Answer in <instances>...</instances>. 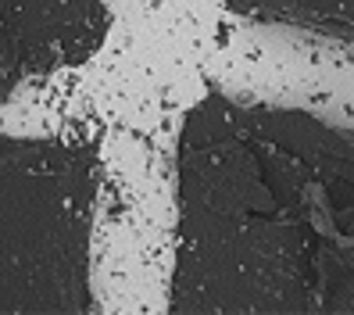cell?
I'll return each mask as SVG.
<instances>
[{"mask_svg": "<svg viewBox=\"0 0 354 315\" xmlns=\"http://www.w3.org/2000/svg\"><path fill=\"white\" fill-rule=\"evenodd\" d=\"M225 8L243 18H254V22L297 26L337 39H351L354 0H225Z\"/></svg>", "mask_w": 354, "mask_h": 315, "instance_id": "4", "label": "cell"}, {"mask_svg": "<svg viewBox=\"0 0 354 315\" xmlns=\"http://www.w3.org/2000/svg\"><path fill=\"white\" fill-rule=\"evenodd\" d=\"M93 143L0 133V315L90 312Z\"/></svg>", "mask_w": 354, "mask_h": 315, "instance_id": "2", "label": "cell"}, {"mask_svg": "<svg viewBox=\"0 0 354 315\" xmlns=\"http://www.w3.org/2000/svg\"><path fill=\"white\" fill-rule=\"evenodd\" d=\"M351 133L207 93L179 133L172 315L354 308Z\"/></svg>", "mask_w": 354, "mask_h": 315, "instance_id": "1", "label": "cell"}, {"mask_svg": "<svg viewBox=\"0 0 354 315\" xmlns=\"http://www.w3.org/2000/svg\"><path fill=\"white\" fill-rule=\"evenodd\" d=\"M104 0H0V100L90 61L108 36Z\"/></svg>", "mask_w": 354, "mask_h": 315, "instance_id": "3", "label": "cell"}]
</instances>
